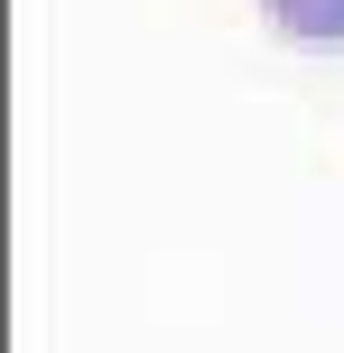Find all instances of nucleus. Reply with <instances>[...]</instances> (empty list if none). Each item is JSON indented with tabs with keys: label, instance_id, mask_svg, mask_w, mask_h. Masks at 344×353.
I'll use <instances>...</instances> for the list:
<instances>
[{
	"label": "nucleus",
	"instance_id": "nucleus-1",
	"mask_svg": "<svg viewBox=\"0 0 344 353\" xmlns=\"http://www.w3.org/2000/svg\"><path fill=\"white\" fill-rule=\"evenodd\" d=\"M270 10L279 37H298V47H344V0H261Z\"/></svg>",
	"mask_w": 344,
	"mask_h": 353
}]
</instances>
